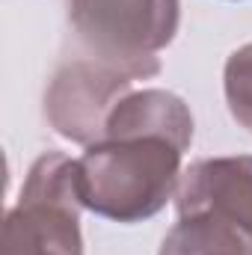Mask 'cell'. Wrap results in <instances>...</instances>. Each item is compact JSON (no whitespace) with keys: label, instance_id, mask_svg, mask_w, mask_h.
<instances>
[{"label":"cell","instance_id":"1","mask_svg":"<svg viewBox=\"0 0 252 255\" xmlns=\"http://www.w3.org/2000/svg\"><path fill=\"white\" fill-rule=\"evenodd\" d=\"M184 148L166 136H104L77 157L86 211L113 223H142L175 199Z\"/></svg>","mask_w":252,"mask_h":255},{"label":"cell","instance_id":"2","mask_svg":"<svg viewBox=\"0 0 252 255\" xmlns=\"http://www.w3.org/2000/svg\"><path fill=\"white\" fill-rule=\"evenodd\" d=\"M175 208L160 255H252V154L190 163Z\"/></svg>","mask_w":252,"mask_h":255},{"label":"cell","instance_id":"3","mask_svg":"<svg viewBox=\"0 0 252 255\" xmlns=\"http://www.w3.org/2000/svg\"><path fill=\"white\" fill-rule=\"evenodd\" d=\"M68 21L86 57L145 80L178 33L181 0H68Z\"/></svg>","mask_w":252,"mask_h":255},{"label":"cell","instance_id":"4","mask_svg":"<svg viewBox=\"0 0 252 255\" xmlns=\"http://www.w3.org/2000/svg\"><path fill=\"white\" fill-rule=\"evenodd\" d=\"M77 160L45 151L30 166L18 205L3 220L0 255H83Z\"/></svg>","mask_w":252,"mask_h":255},{"label":"cell","instance_id":"5","mask_svg":"<svg viewBox=\"0 0 252 255\" xmlns=\"http://www.w3.org/2000/svg\"><path fill=\"white\" fill-rule=\"evenodd\" d=\"M130 86L133 77L125 71L92 57H74L54 71L45 89V116L60 136L77 145H92L104 139L107 116Z\"/></svg>","mask_w":252,"mask_h":255},{"label":"cell","instance_id":"6","mask_svg":"<svg viewBox=\"0 0 252 255\" xmlns=\"http://www.w3.org/2000/svg\"><path fill=\"white\" fill-rule=\"evenodd\" d=\"M104 136H166L187 151L193 142V113L175 92L130 89L107 116Z\"/></svg>","mask_w":252,"mask_h":255},{"label":"cell","instance_id":"7","mask_svg":"<svg viewBox=\"0 0 252 255\" xmlns=\"http://www.w3.org/2000/svg\"><path fill=\"white\" fill-rule=\"evenodd\" d=\"M223 89H226V104L232 119L252 133V42L241 45L226 60Z\"/></svg>","mask_w":252,"mask_h":255}]
</instances>
